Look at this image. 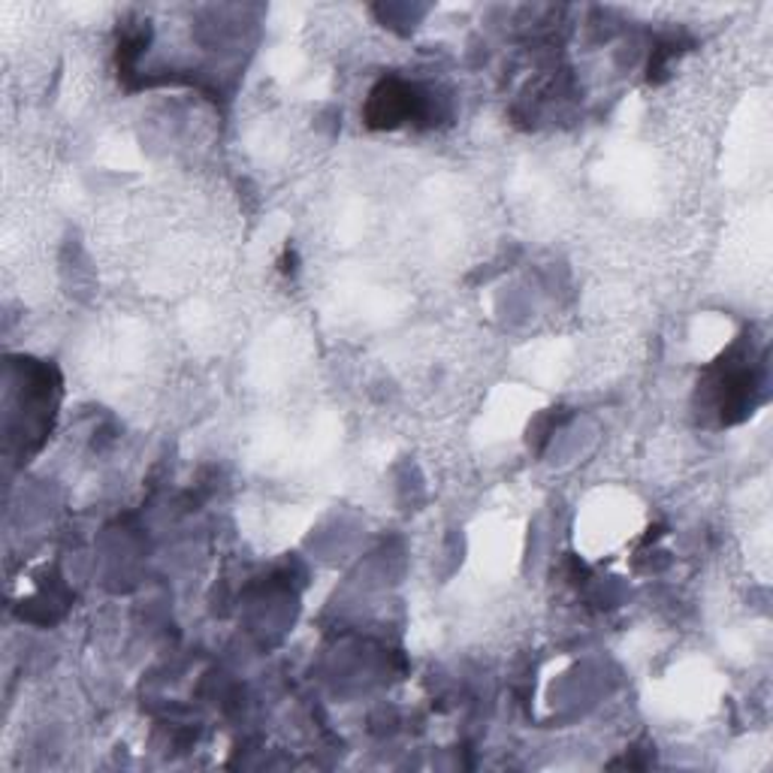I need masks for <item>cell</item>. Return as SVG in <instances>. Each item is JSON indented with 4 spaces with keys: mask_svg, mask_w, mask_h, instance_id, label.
<instances>
[{
    "mask_svg": "<svg viewBox=\"0 0 773 773\" xmlns=\"http://www.w3.org/2000/svg\"><path fill=\"white\" fill-rule=\"evenodd\" d=\"M408 116H414V94L408 88L387 82L372 94V104H369L372 124H396V121L408 119Z\"/></svg>",
    "mask_w": 773,
    "mask_h": 773,
    "instance_id": "1",
    "label": "cell"
}]
</instances>
